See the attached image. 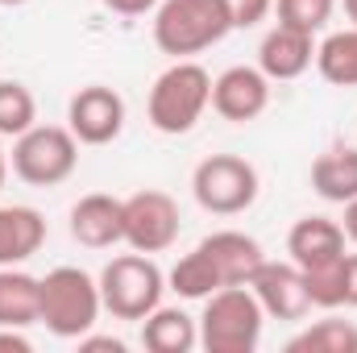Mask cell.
<instances>
[{
	"label": "cell",
	"instance_id": "6da1fadb",
	"mask_svg": "<svg viewBox=\"0 0 357 353\" xmlns=\"http://www.w3.org/2000/svg\"><path fill=\"white\" fill-rule=\"evenodd\" d=\"M266 312L250 283L241 287H220L204 299L199 316V345L208 353H254L262 341Z\"/></svg>",
	"mask_w": 357,
	"mask_h": 353
},
{
	"label": "cell",
	"instance_id": "7a4b0ae2",
	"mask_svg": "<svg viewBox=\"0 0 357 353\" xmlns=\"http://www.w3.org/2000/svg\"><path fill=\"white\" fill-rule=\"evenodd\" d=\"M233 29L225 0H162L154 13V42L171 59H191L225 42Z\"/></svg>",
	"mask_w": 357,
	"mask_h": 353
},
{
	"label": "cell",
	"instance_id": "3957f363",
	"mask_svg": "<svg viewBox=\"0 0 357 353\" xmlns=\"http://www.w3.org/2000/svg\"><path fill=\"white\" fill-rule=\"evenodd\" d=\"M208 104H212V75L191 59H175L150 88V125L167 137L191 133Z\"/></svg>",
	"mask_w": 357,
	"mask_h": 353
},
{
	"label": "cell",
	"instance_id": "277c9868",
	"mask_svg": "<svg viewBox=\"0 0 357 353\" xmlns=\"http://www.w3.org/2000/svg\"><path fill=\"white\" fill-rule=\"evenodd\" d=\"M104 312L100 299V283L79 266H54L42 278V320L54 337H84L91 333L96 316Z\"/></svg>",
	"mask_w": 357,
	"mask_h": 353
},
{
	"label": "cell",
	"instance_id": "5b68a950",
	"mask_svg": "<svg viewBox=\"0 0 357 353\" xmlns=\"http://www.w3.org/2000/svg\"><path fill=\"white\" fill-rule=\"evenodd\" d=\"M100 299L104 312H112L116 320H146L167 291V274L158 270V262L150 254H121L100 270Z\"/></svg>",
	"mask_w": 357,
	"mask_h": 353
},
{
	"label": "cell",
	"instance_id": "8992f818",
	"mask_svg": "<svg viewBox=\"0 0 357 353\" xmlns=\"http://www.w3.org/2000/svg\"><path fill=\"white\" fill-rule=\"evenodd\" d=\"M79 167V137L67 125H33L13 137V175L29 187H59Z\"/></svg>",
	"mask_w": 357,
	"mask_h": 353
},
{
	"label": "cell",
	"instance_id": "52a82bcc",
	"mask_svg": "<svg viewBox=\"0 0 357 353\" xmlns=\"http://www.w3.org/2000/svg\"><path fill=\"white\" fill-rule=\"evenodd\" d=\"M191 195L212 216H237L258 200V171L237 154H212L195 167Z\"/></svg>",
	"mask_w": 357,
	"mask_h": 353
},
{
	"label": "cell",
	"instance_id": "ba28073f",
	"mask_svg": "<svg viewBox=\"0 0 357 353\" xmlns=\"http://www.w3.org/2000/svg\"><path fill=\"white\" fill-rule=\"evenodd\" d=\"M178 241V204L167 191H137L125 200V246L137 254H162Z\"/></svg>",
	"mask_w": 357,
	"mask_h": 353
},
{
	"label": "cell",
	"instance_id": "9c48e42d",
	"mask_svg": "<svg viewBox=\"0 0 357 353\" xmlns=\"http://www.w3.org/2000/svg\"><path fill=\"white\" fill-rule=\"evenodd\" d=\"M67 129L79 137V146H108L121 137L125 129V100L121 91L104 88V84H88L71 96L67 104Z\"/></svg>",
	"mask_w": 357,
	"mask_h": 353
},
{
	"label": "cell",
	"instance_id": "30bf717a",
	"mask_svg": "<svg viewBox=\"0 0 357 353\" xmlns=\"http://www.w3.org/2000/svg\"><path fill=\"white\" fill-rule=\"evenodd\" d=\"M212 108L233 121V125H250L270 108V80L262 67H229L212 80Z\"/></svg>",
	"mask_w": 357,
	"mask_h": 353
},
{
	"label": "cell",
	"instance_id": "8fae6325",
	"mask_svg": "<svg viewBox=\"0 0 357 353\" xmlns=\"http://www.w3.org/2000/svg\"><path fill=\"white\" fill-rule=\"evenodd\" d=\"M250 291L258 295L262 312L274 320H303L312 312L303 270L295 262H262L250 278Z\"/></svg>",
	"mask_w": 357,
	"mask_h": 353
},
{
	"label": "cell",
	"instance_id": "7c38bea8",
	"mask_svg": "<svg viewBox=\"0 0 357 353\" xmlns=\"http://www.w3.org/2000/svg\"><path fill=\"white\" fill-rule=\"evenodd\" d=\"M316 63V42H312V33L307 29H295V25H274L266 38H262V46H258V67H262V75H266L270 84L278 80V84H287V80H299L307 67Z\"/></svg>",
	"mask_w": 357,
	"mask_h": 353
},
{
	"label": "cell",
	"instance_id": "4fadbf2b",
	"mask_svg": "<svg viewBox=\"0 0 357 353\" xmlns=\"http://www.w3.org/2000/svg\"><path fill=\"white\" fill-rule=\"evenodd\" d=\"M71 237L88 250H108L125 241V200L91 191L71 208Z\"/></svg>",
	"mask_w": 357,
	"mask_h": 353
},
{
	"label": "cell",
	"instance_id": "5bb4252c",
	"mask_svg": "<svg viewBox=\"0 0 357 353\" xmlns=\"http://www.w3.org/2000/svg\"><path fill=\"white\" fill-rule=\"evenodd\" d=\"M287 254L299 270H320L345 258V229L328 216H303L287 233Z\"/></svg>",
	"mask_w": 357,
	"mask_h": 353
},
{
	"label": "cell",
	"instance_id": "9a60e30c",
	"mask_svg": "<svg viewBox=\"0 0 357 353\" xmlns=\"http://www.w3.org/2000/svg\"><path fill=\"white\" fill-rule=\"evenodd\" d=\"M199 250L208 254V262H212V270H216L220 287H241V283H250L254 270L266 262L262 246H258L250 233H237V229H220V233L204 237Z\"/></svg>",
	"mask_w": 357,
	"mask_h": 353
},
{
	"label": "cell",
	"instance_id": "2e32d148",
	"mask_svg": "<svg viewBox=\"0 0 357 353\" xmlns=\"http://www.w3.org/2000/svg\"><path fill=\"white\" fill-rule=\"evenodd\" d=\"M46 241V220L38 208L0 204V266L29 262Z\"/></svg>",
	"mask_w": 357,
	"mask_h": 353
},
{
	"label": "cell",
	"instance_id": "e0dca14e",
	"mask_svg": "<svg viewBox=\"0 0 357 353\" xmlns=\"http://www.w3.org/2000/svg\"><path fill=\"white\" fill-rule=\"evenodd\" d=\"M42 320V278L21 266H0V329H29Z\"/></svg>",
	"mask_w": 357,
	"mask_h": 353
},
{
	"label": "cell",
	"instance_id": "ac0fdd59",
	"mask_svg": "<svg viewBox=\"0 0 357 353\" xmlns=\"http://www.w3.org/2000/svg\"><path fill=\"white\" fill-rule=\"evenodd\" d=\"M142 345L150 353H191L199 345V320H191L183 308H154L142 320Z\"/></svg>",
	"mask_w": 357,
	"mask_h": 353
},
{
	"label": "cell",
	"instance_id": "d6986e66",
	"mask_svg": "<svg viewBox=\"0 0 357 353\" xmlns=\"http://www.w3.org/2000/svg\"><path fill=\"white\" fill-rule=\"evenodd\" d=\"M312 187L328 204H349L357 195V150L354 146H333L312 163Z\"/></svg>",
	"mask_w": 357,
	"mask_h": 353
},
{
	"label": "cell",
	"instance_id": "ffe728a7",
	"mask_svg": "<svg viewBox=\"0 0 357 353\" xmlns=\"http://www.w3.org/2000/svg\"><path fill=\"white\" fill-rule=\"evenodd\" d=\"M316 71L333 84V88H357V25L328 33L316 46Z\"/></svg>",
	"mask_w": 357,
	"mask_h": 353
},
{
	"label": "cell",
	"instance_id": "44dd1931",
	"mask_svg": "<svg viewBox=\"0 0 357 353\" xmlns=\"http://www.w3.org/2000/svg\"><path fill=\"white\" fill-rule=\"evenodd\" d=\"M287 353H357V324L354 320H316L312 329L295 333L287 341Z\"/></svg>",
	"mask_w": 357,
	"mask_h": 353
},
{
	"label": "cell",
	"instance_id": "7402d4cb",
	"mask_svg": "<svg viewBox=\"0 0 357 353\" xmlns=\"http://www.w3.org/2000/svg\"><path fill=\"white\" fill-rule=\"evenodd\" d=\"M167 283H171V291H178L183 299H208L212 291H220V278H216V270H212L208 254H204L199 246L178 258Z\"/></svg>",
	"mask_w": 357,
	"mask_h": 353
},
{
	"label": "cell",
	"instance_id": "603a6c76",
	"mask_svg": "<svg viewBox=\"0 0 357 353\" xmlns=\"http://www.w3.org/2000/svg\"><path fill=\"white\" fill-rule=\"evenodd\" d=\"M38 125V100L17 80H0V137H21Z\"/></svg>",
	"mask_w": 357,
	"mask_h": 353
},
{
	"label": "cell",
	"instance_id": "cb8c5ba5",
	"mask_svg": "<svg viewBox=\"0 0 357 353\" xmlns=\"http://www.w3.org/2000/svg\"><path fill=\"white\" fill-rule=\"evenodd\" d=\"M274 8H278V21L282 25H295V29L316 33V29H324L333 21L337 0H274Z\"/></svg>",
	"mask_w": 357,
	"mask_h": 353
},
{
	"label": "cell",
	"instance_id": "d4e9b609",
	"mask_svg": "<svg viewBox=\"0 0 357 353\" xmlns=\"http://www.w3.org/2000/svg\"><path fill=\"white\" fill-rule=\"evenodd\" d=\"M303 283H307V299H312V308H341V303H345L341 262L320 266V270H303Z\"/></svg>",
	"mask_w": 357,
	"mask_h": 353
},
{
	"label": "cell",
	"instance_id": "484cf974",
	"mask_svg": "<svg viewBox=\"0 0 357 353\" xmlns=\"http://www.w3.org/2000/svg\"><path fill=\"white\" fill-rule=\"evenodd\" d=\"M225 8H229L233 29H254L258 21H266L270 17L274 0H225Z\"/></svg>",
	"mask_w": 357,
	"mask_h": 353
},
{
	"label": "cell",
	"instance_id": "4316f807",
	"mask_svg": "<svg viewBox=\"0 0 357 353\" xmlns=\"http://www.w3.org/2000/svg\"><path fill=\"white\" fill-rule=\"evenodd\" d=\"M341 278H345V308H357V254L341 258Z\"/></svg>",
	"mask_w": 357,
	"mask_h": 353
},
{
	"label": "cell",
	"instance_id": "83f0119b",
	"mask_svg": "<svg viewBox=\"0 0 357 353\" xmlns=\"http://www.w3.org/2000/svg\"><path fill=\"white\" fill-rule=\"evenodd\" d=\"M112 13H121V17H142V13H150L158 0H104Z\"/></svg>",
	"mask_w": 357,
	"mask_h": 353
},
{
	"label": "cell",
	"instance_id": "f1b7e54d",
	"mask_svg": "<svg viewBox=\"0 0 357 353\" xmlns=\"http://www.w3.org/2000/svg\"><path fill=\"white\" fill-rule=\"evenodd\" d=\"M0 350H8V353H29L33 345H29V337H25L21 329H0Z\"/></svg>",
	"mask_w": 357,
	"mask_h": 353
},
{
	"label": "cell",
	"instance_id": "f546056e",
	"mask_svg": "<svg viewBox=\"0 0 357 353\" xmlns=\"http://www.w3.org/2000/svg\"><path fill=\"white\" fill-rule=\"evenodd\" d=\"M79 345L84 350H112V353H125V341H116V337H79Z\"/></svg>",
	"mask_w": 357,
	"mask_h": 353
},
{
	"label": "cell",
	"instance_id": "4dcf8cb0",
	"mask_svg": "<svg viewBox=\"0 0 357 353\" xmlns=\"http://www.w3.org/2000/svg\"><path fill=\"white\" fill-rule=\"evenodd\" d=\"M341 229H345V237H349V241H357V195L345 204V225H341Z\"/></svg>",
	"mask_w": 357,
	"mask_h": 353
},
{
	"label": "cell",
	"instance_id": "1f68e13d",
	"mask_svg": "<svg viewBox=\"0 0 357 353\" xmlns=\"http://www.w3.org/2000/svg\"><path fill=\"white\" fill-rule=\"evenodd\" d=\"M4 142V137H0ZM4 179H8V154H4V146H0V187H4Z\"/></svg>",
	"mask_w": 357,
	"mask_h": 353
},
{
	"label": "cell",
	"instance_id": "d6a6232c",
	"mask_svg": "<svg viewBox=\"0 0 357 353\" xmlns=\"http://www.w3.org/2000/svg\"><path fill=\"white\" fill-rule=\"evenodd\" d=\"M345 13H349V21L357 25V0H345Z\"/></svg>",
	"mask_w": 357,
	"mask_h": 353
},
{
	"label": "cell",
	"instance_id": "836d02e7",
	"mask_svg": "<svg viewBox=\"0 0 357 353\" xmlns=\"http://www.w3.org/2000/svg\"><path fill=\"white\" fill-rule=\"evenodd\" d=\"M0 4H25V0H0Z\"/></svg>",
	"mask_w": 357,
	"mask_h": 353
}]
</instances>
